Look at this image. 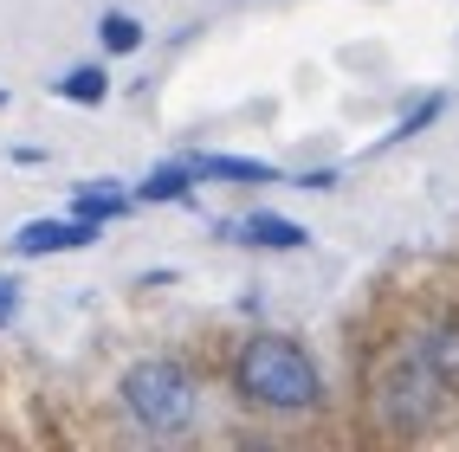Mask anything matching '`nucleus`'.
Segmentation results:
<instances>
[{"label":"nucleus","mask_w":459,"mask_h":452,"mask_svg":"<svg viewBox=\"0 0 459 452\" xmlns=\"http://www.w3.org/2000/svg\"><path fill=\"white\" fill-rule=\"evenodd\" d=\"M227 381H233V401L253 407V414L298 420V414L324 407L317 355L304 349L298 337H285V329H253V337H239L233 355H227Z\"/></svg>","instance_id":"obj_1"},{"label":"nucleus","mask_w":459,"mask_h":452,"mask_svg":"<svg viewBox=\"0 0 459 452\" xmlns=\"http://www.w3.org/2000/svg\"><path fill=\"white\" fill-rule=\"evenodd\" d=\"M207 388L188 355H143L117 375V414L130 439H188L201 427Z\"/></svg>","instance_id":"obj_2"},{"label":"nucleus","mask_w":459,"mask_h":452,"mask_svg":"<svg viewBox=\"0 0 459 452\" xmlns=\"http://www.w3.org/2000/svg\"><path fill=\"white\" fill-rule=\"evenodd\" d=\"M453 401H459V395L440 381V369H434V362H427L408 337H394V343L376 355V369H369V414L382 420L394 439H420L427 427H440Z\"/></svg>","instance_id":"obj_3"},{"label":"nucleus","mask_w":459,"mask_h":452,"mask_svg":"<svg viewBox=\"0 0 459 452\" xmlns=\"http://www.w3.org/2000/svg\"><path fill=\"white\" fill-rule=\"evenodd\" d=\"M104 226L98 220H78V214H39V220H26L13 239H7V252L13 259H52V252H84V246H98Z\"/></svg>","instance_id":"obj_4"},{"label":"nucleus","mask_w":459,"mask_h":452,"mask_svg":"<svg viewBox=\"0 0 459 452\" xmlns=\"http://www.w3.org/2000/svg\"><path fill=\"white\" fill-rule=\"evenodd\" d=\"M65 214L110 226V220L136 214V188H130V181H117V175H91V181H78V188H72V207H65Z\"/></svg>","instance_id":"obj_5"},{"label":"nucleus","mask_w":459,"mask_h":452,"mask_svg":"<svg viewBox=\"0 0 459 452\" xmlns=\"http://www.w3.org/2000/svg\"><path fill=\"white\" fill-rule=\"evenodd\" d=\"M227 233H239V239H247V246H259V252H304V246H311V233H304L298 220H285V214H272V207L239 214Z\"/></svg>","instance_id":"obj_6"},{"label":"nucleus","mask_w":459,"mask_h":452,"mask_svg":"<svg viewBox=\"0 0 459 452\" xmlns=\"http://www.w3.org/2000/svg\"><path fill=\"white\" fill-rule=\"evenodd\" d=\"M408 343H414L427 362H434L440 381L459 395V317H427V323H414V329H408Z\"/></svg>","instance_id":"obj_7"},{"label":"nucleus","mask_w":459,"mask_h":452,"mask_svg":"<svg viewBox=\"0 0 459 452\" xmlns=\"http://www.w3.org/2000/svg\"><path fill=\"white\" fill-rule=\"evenodd\" d=\"M201 188V175L188 156H175V162H156L143 181H136V207H175V200H188Z\"/></svg>","instance_id":"obj_8"},{"label":"nucleus","mask_w":459,"mask_h":452,"mask_svg":"<svg viewBox=\"0 0 459 452\" xmlns=\"http://www.w3.org/2000/svg\"><path fill=\"white\" fill-rule=\"evenodd\" d=\"M201 181H221V188H272L279 168L259 162V156H188Z\"/></svg>","instance_id":"obj_9"},{"label":"nucleus","mask_w":459,"mask_h":452,"mask_svg":"<svg viewBox=\"0 0 459 452\" xmlns=\"http://www.w3.org/2000/svg\"><path fill=\"white\" fill-rule=\"evenodd\" d=\"M52 90H58V98H65V104L91 110V104H104V98H110V72L98 65V58H84V65H72L65 78L52 84Z\"/></svg>","instance_id":"obj_10"},{"label":"nucleus","mask_w":459,"mask_h":452,"mask_svg":"<svg viewBox=\"0 0 459 452\" xmlns=\"http://www.w3.org/2000/svg\"><path fill=\"white\" fill-rule=\"evenodd\" d=\"M143 39H149V26H143L136 13H117V7H110V13H98V46H104L110 58H130Z\"/></svg>","instance_id":"obj_11"},{"label":"nucleus","mask_w":459,"mask_h":452,"mask_svg":"<svg viewBox=\"0 0 459 452\" xmlns=\"http://www.w3.org/2000/svg\"><path fill=\"white\" fill-rule=\"evenodd\" d=\"M440 110H446V90H427V98H420V104H414V110L402 116V124H394V130L382 136V142H408V136H420V130H427V124H434V116H440Z\"/></svg>","instance_id":"obj_12"},{"label":"nucleus","mask_w":459,"mask_h":452,"mask_svg":"<svg viewBox=\"0 0 459 452\" xmlns=\"http://www.w3.org/2000/svg\"><path fill=\"white\" fill-rule=\"evenodd\" d=\"M20 317V278H7V271H0V329H7Z\"/></svg>","instance_id":"obj_13"},{"label":"nucleus","mask_w":459,"mask_h":452,"mask_svg":"<svg viewBox=\"0 0 459 452\" xmlns=\"http://www.w3.org/2000/svg\"><path fill=\"white\" fill-rule=\"evenodd\" d=\"M7 156H13L20 168H39V162H46V149H33V142H20V149H7Z\"/></svg>","instance_id":"obj_14"},{"label":"nucleus","mask_w":459,"mask_h":452,"mask_svg":"<svg viewBox=\"0 0 459 452\" xmlns=\"http://www.w3.org/2000/svg\"><path fill=\"white\" fill-rule=\"evenodd\" d=\"M0 110H7V84H0Z\"/></svg>","instance_id":"obj_15"}]
</instances>
